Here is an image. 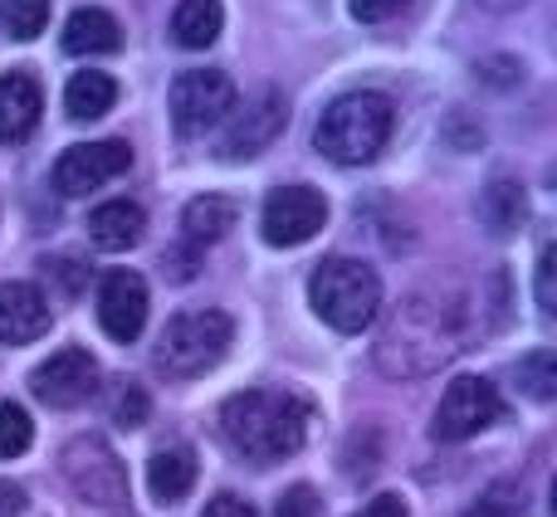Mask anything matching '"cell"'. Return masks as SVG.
Here are the masks:
<instances>
[{
	"label": "cell",
	"instance_id": "cell-33",
	"mask_svg": "<svg viewBox=\"0 0 557 517\" xmlns=\"http://www.w3.org/2000/svg\"><path fill=\"white\" fill-rule=\"evenodd\" d=\"M20 508H25V493L0 479V517H20Z\"/></svg>",
	"mask_w": 557,
	"mask_h": 517
},
{
	"label": "cell",
	"instance_id": "cell-32",
	"mask_svg": "<svg viewBox=\"0 0 557 517\" xmlns=\"http://www.w3.org/2000/svg\"><path fill=\"white\" fill-rule=\"evenodd\" d=\"M539 303L543 313H553V250H543L539 258Z\"/></svg>",
	"mask_w": 557,
	"mask_h": 517
},
{
	"label": "cell",
	"instance_id": "cell-21",
	"mask_svg": "<svg viewBox=\"0 0 557 517\" xmlns=\"http://www.w3.org/2000/svg\"><path fill=\"white\" fill-rule=\"evenodd\" d=\"M113 103H117V84L108 74H94V68H88V74H74L64 88V108L74 123H94V117L113 113Z\"/></svg>",
	"mask_w": 557,
	"mask_h": 517
},
{
	"label": "cell",
	"instance_id": "cell-28",
	"mask_svg": "<svg viewBox=\"0 0 557 517\" xmlns=\"http://www.w3.org/2000/svg\"><path fill=\"white\" fill-rule=\"evenodd\" d=\"M406 0H352V20H362V25H382V20L401 15Z\"/></svg>",
	"mask_w": 557,
	"mask_h": 517
},
{
	"label": "cell",
	"instance_id": "cell-26",
	"mask_svg": "<svg viewBox=\"0 0 557 517\" xmlns=\"http://www.w3.org/2000/svg\"><path fill=\"white\" fill-rule=\"evenodd\" d=\"M548 366H553V356L548 352H533L529 362H519V376H529V391L539 395V401H553V376H548Z\"/></svg>",
	"mask_w": 557,
	"mask_h": 517
},
{
	"label": "cell",
	"instance_id": "cell-31",
	"mask_svg": "<svg viewBox=\"0 0 557 517\" xmlns=\"http://www.w3.org/2000/svg\"><path fill=\"white\" fill-rule=\"evenodd\" d=\"M357 517H406V499H396V493H382V499H372Z\"/></svg>",
	"mask_w": 557,
	"mask_h": 517
},
{
	"label": "cell",
	"instance_id": "cell-18",
	"mask_svg": "<svg viewBox=\"0 0 557 517\" xmlns=\"http://www.w3.org/2000/svg\"><path fill=\"white\" fill-rule=\"evenodd\" d=\"M117 45H123V29H117V20L108 15V10L78 5L74 15H69V25H64L69 54H113Z\"/></svg>",
	"mask_w": 557,
	"mask_h": 517
},
{
	"label": "cell",
	"instance_id": "cell-7",
	"mask_svg": "<svg viewBox=\"0 0 557 517\" xmlns=\"http://www.w3.org/2000/svg\"><path fill=\"white\" fill-rule=\"evenodd\" d=\"M499 411H504V401H499V391H494V381H484V376H460V381L445 386L441 405H435L431 434L445 444L474 440L480 430H490V425L499 420Z\"/></svg>",
	"mask_w": 557,
	"mask_h": 517
},
{
	"label": "cell",
	"instance_id": "cell-23",
	"mask_svg": "<svg viewBox=\"0 0 557 517\" xmlns=\"http://www.w3.org/2000/svg\"><path fill=\"white\" fill-rule=\"evenodd\" d=\"M29 440H35V425H29L25 405L0 401V459H15V454H25Z\"/></svg>",
	"mask_w": 557,
	"mask_h": 517
},
{
	"label": "cell",
	"instance_id": "cell-16",
	"mask_svg": "<svg viewBox=\"0 0 557 517\" xmlns=\"http://www.w3.org/2000/svg\"><path fill=\"white\" fill-rule=\"evenodd\" d=\"M143 230H147V215H143V205L137 201H108V205H98V211L88 215V240H94L98 250H108V254L133 250V244L143 240Z\"/></svg>",
	"mask_w": 557,
	"mask_h": 517
},
{
	"label": "cell",
	"instance_id": "cell-15",
	"mask_svg": "<svg viewBox=\"0 0 557 517\" xmlns=\"http://www.w3.org/2000/svg\"><path fill=\"white\" fill-rule=\"evenodd\" d=\"M39 113H45V93H39L35 74L15 68V74L0 78V147L25 142L39 127Z\"/></svg>",
	"mask_w": 557,
	"mask_h": 517
},
{
	"label": "cell",
	"instance_id": "cell-17",
	"mask_svg": "<svg viewBox=\"0 0 557 517\" xmlns=\"http://www.w3.org/2000/svg\"><path fill=\"white\" fill-rule=\"evenodd\" d=\"M147 489H152L157 503H182L196 489V454L186 444L157 450L152 464H147Z\"/></svg>",
	"mask_w": 557,
	"mask_h": 517
},
{
	"label": "cell",
	"instance_id": "cell-27",
	"mask_svg": "<svg viewBox=\"0 0 557 517\" xmlns=\"http://www.w3.org/2000/svg\"><path fill=\"white\" fill-rule=\"evenodd\" d=\"M318 513V493L308 489V483H298V489H288L284 499H278L274 517H313Z\"/></svg>",
	"mask_w": 557,
	"mask_h": 517
},
{
	"label": "cell",
	"instance_id": "cell-4",
	"mask_svg": "<svg viewBox=\"0 0 557 517\" xmlns=\"http://www.w3.org/2000/svg\"><path fill=\"white\" fill-rule=\"evenodd\" d=\"M308 303L333 332H362L382 307V278L362 258H323L308 278Z\"/></svg>",
	"mask_w": 557,
	"mask_h": 517
},
{
	"label": "cell",
	"instance_id": "cell-10",
	"mask_svg": "<svg viewBox=\"0 0 557 517\" xmlns=\"http://www.w3.org/2000/svg\"><path fill=\"white\" fill-rule=\"evenodd\" d=\"M29 391L49 411H74V405H84L98 391V362L84 346H64V352H54L49 362H39L29 371Z\"/></svg>",
	"mask_w": 557,
	"mask_h": 517
},
{
	"label": "cell",
	"instance_id": "cell-11",
	"mask_svg": "<svg viewBox=\"0 0 557 517\" xmlns=\"http://www.w3.org/2000/svg\"><path fill=\"white\" fill-rule=\"evenodd\" d=\"M133 166V147L127 142H78L54 162V191L59 196H88L98 186L117 181Z\"/></svg>",
	"mask_w": 557,
	"mask_h": 517
},
{
	"label": "cell",
	"instance_id": "cell-19",
	"mask_svg": "<svg viewBox=\"0 0 557 517\" xmlns=\"http://www.w3.org/2000/svg\"><path fill=\"white\" fill-rule=\"evenodd\" d=\"M235 215H240V205L231 196H196L182 215V230L191 244H215L235 230Z\"/></svg>",
	"mask_w": 557,
	"mask_h": 517
},
{
	"label": "cell",
	"instance_id": "cell-2",
	"mask_svg": "<svg viewBox=\"0 0 557 517\" xmlns=\"http://www.w3.org/2000/svg\"><path fill=\"white\" fill-rule=\"evenodd\" d=\"M465 346V313L460 303H441L431 293H416L411 303L396 313L386 327L382 346H376V366L392 376H421L431 366L450 362Z\"/></svg>",
	"mask_w": 557,
	"mask_h": 517
},
{
	"label": "cell",
	"instance_id": "cell-30",
	"mask_svg": "<svg viewBox=\"0 0 557 517\" xmlns=\"http://www.w3.org/2000/svg\"><path fill=\"white\" fill-rule=\"evenodd\" d=\"M470 517H523V499H519V503H509L504 493H490V499H484Z\"/></svg>",
	"mask_w": 557,
	"mask_h": 517
},
{
	"label": "cell",
	"instance_id": "cell-14",
	"mask_svg": "<svg viewBox=\"0 0 557 517\" xmlns=\"http://www.w3.org/2000/svg\"><path fill=\"white\" fill-rule=\"evenodd\" d=\"M49 332V303L35 283H0V342L5 346H25V342H39Z\"/></svg>",
	"mask_w": 557,
	"mask_h": 517
},
{
	"label": "cell",
	"instance_id": "cell-25",
	"mask_svg": "<svg viewBox=\"0 0 557 517\" xmlns=\"http://www.w3.org/2000/svg\"><path fill=\"white\" fill-rule=\"evenodd\" d=\"M147 411H152L147 391L127 381L123 391H117V401H113V425H123V430H137V425H147Z\"/></svg>",
	"mask_w": 557,
	"mask_h": 517
},
{
	"label": "cell",
	"instance_id": "cell-6",
	"mask_svg": "<svg viewBox=\"0 0 557 517\" xmlns=\"http://www.w3.org/2000/svg\"><path fill=\"white\" fill-rule=\"evenodd\" d=\"M59 474L74 489V499H84V503H98V508L127 503V469L113 454V444L98 440V434L69 440L64 454H59Z\"/></svg>",
	"mask_w": 557,
	"mask_h": 517
},
{
	"label": "cell",
	"instance_id": "cell-24",
	"mask_svg": "<svg viewBox=\"0 0 557 517\" xmlns=\"http://www.w3.org/2000/svg\"><path fill=\"white\" fill-rule=\"evenodd\" d=\"M0 20L15 39H35L49 25V0H0Z\"/></svg>",
	"mask_w": 557,
	"mask_h": 517
},
{
	"label": "cell",
	"instance_id": "cell-29",
	"mask_svg": "<svg viewBox=\"0 0 557 517\" xmlns=\"http://www.w3.org/2000/svg\"><path fill=\"white\" fill-rule=\"evenodd\" d=\"M201 517H260V513H255L245 499H235V493H221V499L206 503V513H201Z\"/></svg>",
	"mask_w": 557,
	"mask_h": 517
},
{
	"label": "cell",
	"instance_id": "cell-8",
	"mask_svg": "<svg viewBox=\"0 0 557 517\" xmlns=\"http://www.w3.org/2000/svg\"><path fill=\"white\" fill-rule=\"evenodd\" d=\"M235 108V84L221 68H191L172 84V123L182 137H201Z\"/></svg>",
	"mask_w": 557,
	"mask_h": 517
},
{
	"label": "cell",
	"instance_id": "cell-22",
	"mask_svg": "<svg viewBox=\"0 0 557 517\" xmlns=\"http://www.w3.org/2000/svg\"><path fill=\"white\" fill-rule=\"evenodd\" d=\"M480 220L490 225L494 235H513L523 220H529V201H523V186L513 181H494L480 201Z\"/></svg>",
	"mask_w": 557,
	"mask_h": 517
},
{
	"label": "cell",
	"instance_id": "cell-5",
	"mask_svg": "<svg viewBox=\"0 0 557 517\" xmlns=\"http://www.w3.org/2000/svg\"><path fill=\"white\" fill-rule=\"evenodd\" d=\"M235 342V323L221 307H191V313H176L172 323L157 337V366L176 381H191V376H206L211 366L225 362Z\"/></svg>",
	"mask_w": 557,
	"mask_h": 517
},
{
	"label": "cell",
	"instance_id": "cell-20",
	"mask_svg": "<svg viewBox=\"0 0 557 517\" xmlns=\"http://www.w3.org/2000/svg\"><path fill=\"white\" fill-rule=\"evenodd\" d=\"M221 25H225V5L221 0H182L172 15V35L182 49H206L221 39Z\"/></svg>",
	"mask_w": 557,
	"mask_h": 517
},
{
	"label": "cell",
	"instance_id": "cell-9",
	"mask_svg": "<svg viewBox=\"0 0 557 517\" xmlns=\"http://www.w3.org/2000/svg\"><path fill=\"white\" fill-rule=\"evenodd\" d=\"M327 225V201L313 186H278L264 201L260 230L274 250H294V244H308L318 230Z\"/></svg>",
	"mask_w": 557,
	"mask_h": 517
},
{
	"label": "cell",
	"instance_id": "cell-1",
	"mask_svg": "<svg viewBox=\"0 0 557 517\" xmlns=\"http://www.w3.org/2000/svg\"><path fill=\"white\" fill-rule=\"evenodd\" d=\"M313 405L298 401L294 391H240L221 405V434L240 459L278 464L304 450Z\"/></svg>",
	"mask_w": 557,
	"mask_h": 517
},
{
	"label": "cell",
	"instance_id": "cell-12",
	"mask_svg": "<svg viewBox=\"0 0 557 517\" xmlns=\"http://www.w3.org/2000/svg\"><path fill=\"white\" fill-rule=\"evenodd\" d=\"M98 323L113 342H137L147 327V283L133 268H113L98 288Z\"/></svg>",
	"mask_w": 557,
	"mask_h": 517
},
{
	"label": "cell",
	"instance_id": "cell-13",
	"mask_svg": "<svg viewBox=\"0 0 557 517\" xmlns=\"http://www.w3.org/2000/svg\"><path fill=\"white\" fill-rule=\"evenodd\" d=\"M284 117H288L284 113V98H278V93H260L255 103H245V113L235 117L231 127H225L221 156H225V162H250V156H260L264 147L284 133Z\"/></svg>",
	"mask_w": 557,
	"mask_h": 517
},
{
	"label": "cell",
	"instance_id": "cell-3",
	"mask_svg": "<svg viewBox=\"0 0 557 517\" xmlns=\"http://www.w3.org/2000/svg\"><path fill=\"white\" fill-rule=\"evenodd\" d=\"M392 123H396L392 103H386L382 93H367V88H362V93H343L337 103H327V113H323V123H318L313 142H318V152H323L327 162L362 166V162H372V156L386 147Z\"/></svg>",
	"mask_w": 557,
	"mask_h": 517
}]
</instances>
